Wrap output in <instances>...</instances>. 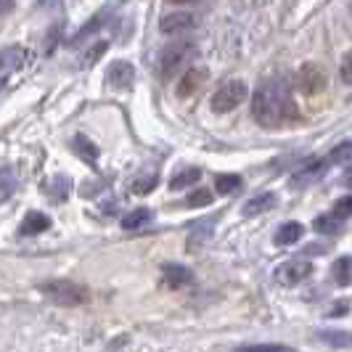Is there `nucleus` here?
Listing matches in <instances>:
<instances>
[{"instance_id":"obj_26","label":"nucleus","mask_w":352,"mask_h":352,"mask_svg":"<svg viewBox=\"0 0 352 352\" xmlns=\"http://www.w3.org/2000/svg\"><path fill=\"white\" fill-rule=\"evenodd\" d=\"M339 217H334V214H329V217H318L316 223H313V228L318 230V233H339Z\"/></svg>"},{"instance_id":"obj_28","label":"nucleus","mask_w":352,"mask_h":352,"mask_svg":"<svg viewBox=\"0 0 352 352\" xmlns=\"http://www.w3.org/2000/svg\"><path fill=\"white\" fill-rule=\"evenodd\" d=\"M350 157H352V143H342V146H336L334 151L329 154V162L339 164V162H347Z\"/></svg>"},{"instance_id":"obj_19","label":"nucleus","mask_w":352,"mask_h":352,"mask_svg":"<svg viewBox=\"0 0 352 352\" xmlns=\"http://www.w3.org/2000/svg\"><path fill=\"white\" fill-rule=\"evenodd\" d=\"M199 177H201V170L199 167H188V170H183V173H177L173 180H170V188L173 191H180V188H188V186H194L199 183Z\"/></svg>"},{"instance_id":"obj_36","label":"nucleus","mask_w":352,"mask_h":352,"mask_svg":"<svg viewBox=\"0 0 352 352\" xmlns=\"http://www.w3.org/2000/svg\"><path fill=\"white\" fill-rule=\"evenodd\" d=\"M0 88H3V80H0Z\"/></svg>"},{"instance_id":"obj_29","label":"nucleus","mask_w":352,"mask_h":352,"mask_svg":"<svg viewBox=\"0 0 352 352\" xmlns=\"http://www.w3.org/2000/svg\"><path fill=\"white\" fill-rule=\"evenodd\" d=\"M339 77H342V82H344V85H352V51L344 53L342 67H339Z\"/></svg>"},{"instance_id":"obj_9","label":"nucleus","mask_w":352,"mask_h":352,"mask_svg":"<svg viewBox=\"0 0 352 352\" xmlns=\"http://www.w3.org/2000/svg\"><path fill=\"white\" fill-rule=\"evenodd\" d=\"M331 167V162H329V157L323 159H310L305 167H302L297 175L292 177V188H307L310 183H316L318 177L323 175L326 170Z\"/></svg>"},{"instance_id":"obj_32","label":"nucleus","mask_w":352,"mask_h":352,"mask_svg":"<svg viewBox=\"0 0 352 352\" xmlns=\"http://www.w3.org/2000/svg\"><path fill=\"white\" fill-rule=\"evenodd\" d=\"M14 8V0H0V14H8Z\"/></svg>"},{"instance_id":"obj_15","label":"nucleus","mask_w":352,"mask_h":352,"mask_svg":"<svg viewBox=\"0 0 352 352\" xmlns=\"http://www.w3.org/2000/svg\"><path fill=\"white\" fill-rule=\"evenodd\" d=\"M72 191V177L69 175H56L48 180V186H45V194L51 196V201H64Z\"/></svg>"},{"instance_id":"obj_17","label":"nucleus","mask_w":352,"mask_h":352,"mask_svg":"<svg viewBox=\"0 0 352 352\" xmlns=\"http://www.w3.org/2000/svg\"><path fill=\"white\" fill-rule=\"evenodd\" d=\"M241 186H244L241 175H233V173H220V175L214 177V188H217V194H223V196L236 194Z\"/></svg>"},{"instance_id":"obj_6","label":"nucleus","mask_w":352,"mask_h":352,"mask_svg":"<svg viewBox=\"0 0 352 352\" xmlns=\"http://www.w3.org/2000/svg\"><path fill=\"white\" fill-rule=\"evenodd\" d=\"M313 276V265L307 260H286L276 267V281L281 286H297Z\"/></svg>"},{"instance_id":"obj_13","label":"nucleus","mask_w":352,"mask_h":352,"mask_svg":"<svg viewBox=\"0 0 352 352\" xmlns=\"http://www.w3.org/2000/svg\"><path fill=\"white\" fill-rule=\"evenodd\" d=\"M302 236H305V226L302 223H283L281 228L276 230V236H273V241L278 244V247H292V244H297Z\"/></svg>"},{"instance_id":"obj_5","label":"nucleus","mask_w":352,"mask_h":352,"mask_svg":"<svg viewBox=\"0 0 352 352\" xmlns=\"http://www.w3.org/2000/svg\"><path fill=\"white\" fill-rule=\"evenodd\" d=\"M297 88L305 93V96H318L329 88V77L326 72L320 69L318 64H305L297 72Z\"/></svg>"},{"instance_id":"obj_16","label":"nucleus","mask_w":352,"mask_h":352,"mask_svg":"<svg viewBox=\"0 0 352 352\" xmlns=\"http://www.w3.org/2000/svg\"><path fill=\"white\" fill-rule=\"evenodd\" d=\"M151 220H154V212L146 210V207H138V210L127 212V214L122 217V228L124 230H138V228H143V226H148Z\"/></svg>"},{"instance_id":"obj_30","label":"nucleus","mask_w":352,"mask_h":352,"mask_svg":"<svg viewBox=\"0 0 352 352\" xmlns=\"http://www.w3.org/2000/svg\"><path fill=\"white\" fill-rule=\"evenodd\" d=\"M106 48H109V43H98L96 48H90L88 53H85V58H82V67H93L96 61H98V56H104Z\"/></svg>"},{"instance_id":"obj_31","label":"nucleus","mask_w":352,"mask_h":352,"mask_svg":"<svg viewBox=\"0 0 352 352\" xmlns=\"http://www.w3.org/2000/svg\"><path fill=\"white\" fill-rule=\"evenodd\" d=\"M247 350H289L283 344H254V347H247Z\"/></svg>"},{"instance_id":"obj_3","label":"nucleus","mask_w":352,"mask_h":352,"mask_svg":"<svg viewBox=\"0 0 352 352\" xmlns=\"http://www.w3.org/2000/svg\"><path fill=\"white\" fill-rule=\"evenodd\" d=\"M40 292L51 302L61 305V307H80V305H85V302L90 300L85 286H80V283H74V281H61V278L40 283Z\"/></svg>"},{"instance_id":"obj_7","label":"nucleus","mask_w":352,"mask_h":352,"mask_svg":"<svg viewBox=\"0 0 352 352\" xmlns=\"http://www.w3.org/2000/svg\"><path fill=\"white\" fill-rule=\"evenodd\" d=\"M106 82L114 90H130L135 82V67L130 61H114L106 69Z\"/></svg>"},{"instance_id":"obj_4","label":"nucleus","mask_w":352,"mask_h":352,"mask_svg":"<svg viewBox=\"0 0 352 352\" xmlns=\"http://www.w3.org/2000/svg\"><path fill=\"white\" fill-rule=\"evenodd\" d=\"M247 98H249L247 82L244 80H228V82H223L220 88L212 93L210 106L214 114H228L233 109H239Z\"/></svg>"},{"instance_id":"obj_21","label":"nucleus","mask_w":352,"mask_h":352,"mask_svg":"<svg viewBox=\"0 0 352 352\" xmlns=\"http://www.w3.org/2000/svg\"><path fill=\"white\" fill-rule=\"evenodd\" d=\"M74 151L82 159H88L90 164L98 159V146H93V141L85 138V135H77V138H74Z\"/></svg>"},{"instance_id":"obj_1","label":"nucleus","mask_w":352,"mask_h":352,"mask_svg":"<svg viewBox=\"0 0 352 352\" xmlns=\"http://www.w3.org/2000/svg\"><path fill=\"white\" fill-rule=\"evenodd\" d=\"M252 117L265 130H278L283 124L294 122L300 117L297 104L292 98V88L281 77H270L260 82L252 96Z\"/></svg>"},{"instance_id":"obj_12","label":"nucleus","mask_w":352,"mask_h":352,"mask_svg":"<svg viewBox=\"0 0 352 352\" xmlns=\"http://www.w3.org/2000/svg\"><path fill=\"white\" fill-rule=\"evenodd\" d=\"M162 276H164V283L170 289H180V286L194 283V273L188 267H183V265H164L162 267Z\"/></svg>"},{"instance_id":"obj_27","label":"nucleus","mask_w":352,"mask_h":352,"mask_svg":"<svg viewBox=\"0 0 352 352\" xmlns=\"http://www.w3.org/2000/svg\"><path fill=\"white\" fill-rule=\"evenodd\" d=\"M331 214H334V217H339V220H347V217H352V196H342V199H336Z\"/></svg>"},{"instance_id":"obj_35","label":"nucleus","mask_w":352,"mask_h":352,"mask_svg":"<svg viewBox=\"0 0 352 352\" xmlns=\"http://www.w3.org/2000/svg\"><path fill=\"white\" fill-rule=\"evenodd\" d=\"M3 64H6V58H3V53H0V67H3Z\"/></svg>"},{"instance_id":"obj_34","label":"nucleus","mask_w":352,"mask_h":352,"mask_svg":"<svg viewBox=\"0 0 352 352\" xmlns=\"http://www.w3.org/2000/svg\"><path fill=\"white\" fill-rule=\"evenodd\" d=\"M167 3H173V6H188V3H196V0H167Z\"/></svg>"},{"instance_id":"obj_10","label":"nucleus","mask_w":352,"mask_h":352,"mask_svg":"<svg viewBox=\"0 0 352 352\" xmlns=\"http://www.w3.org/2000/svg\"><path fill=\"white\" fill-rule=\"evenodd\" d=\"M207 77H210V72L204 69V67L188 69L180 80H177V96H180V98H191V96H196L199 90L204 88Z\"/></svg>"},{"instance_id":"obj_14","label":"nucleus","mask_w":352,"mask_h":352,"mask_svg":"<svg viewBox=\"0 0 352 352\" xmlns=\"http://www.w3.org/2000/svg\"><path fill=\"white\" fill-rule=\"evenodd\" d=\"M276 194H270V191H265V194L254 196V199H249L247 204H244V210H241V214L244 217H254V214H263V212L273 210L276 207Z\"/></svg>"},{"instance_id":"obj_33","label":"nucleus","mask_w":352,"mask_h":352,"mask_svg":"<svg viewBox=\"0 0 352 352\" xmlns=\"http://www.w3.org/2000/svg\"><path fill=\"white\" fill-rule=\"evenodd\" d=\"M342 183H344V186H350V188H352V164L347 167V170H344V175H342Z\"/></svg>"},{"instance_id":"obj_8","label":"nucleus","mask_w":352,"mask_h":352,"mask_svg":"<svg viewBox=\"0 0 352 352\" xmlns=\"http://www.w3.org/2000/svg\"><path fill=\"white\" fill-rule=\"evenodd\" d=\"M196 24H199V19H196L194 14H188V11H177V14L162 16L159 30H162L164 35H183V32H191Z\"/></svg>"},{"instance_id":"obj_23","label":"nucleus","mask_w":352,"mask_h":352,"mask_svg":"<svg viewBox=\"0 0 352 352\" xmlns=\"http://www.w3.org/2000/svg\"><path fill=\"white\" fill-rule=\"evenodd\" d=\"M157 183H159V175H143V177H135V180H133V194H138V196L151 194Z\"/></svg>"},{"instance_id":"obj_11","label":"nucleus","mask_w":352,"mask_h":352,"mask_svg":"<svg viewBox=\"0 0 352 352\" xmlns=\"http://www.w3.org/2000/svg\"><path fill=\"white\" fill-rule=\"evenodd\" d=\"M53 226V220L48 217V214H43V212H27V217L21 220V228H19V233L21 236H37V233H45V230Z\"/></svg>"},{"instance_id":"obj_24","label":"nucleus","mask_w":352,"mask_h":352,"mask_svg":"<svg viewBox=\"0 0 352 352\" xmlns=\"http://www.w3.org/2000/svg\"><path fill=\"white\" fill-rule=\"evenodd\" d=\"M320 339L329 342L331 347H352V334H347V331H323Z\"/></svg>"},{"instance_id":"obj_20","label":"nucleus","mask_w":352,"mask_h":352,"mask_svg":"<svg viewBox=\"0 0 352 352\" xmlns=\"http://www.w3.org/2000/svg\"><path fill=\"white\" fill-rule=\"evenodd\" d=\"M16 186H19V180H16V175H14V170H11V167H0V204L16 191Z\"/></svg>"},{"instance_id":"obj_2","label":"nucleus","mask_w":352,"mask_h":352,"mask_svg":"<svg viewBox=\"0 0 352 352\" xmlns=\"http://www.w3.org/2000/svg\"><path fill=\"white\" fill-rule=\"evenodd\" d=\"M196 53H199V45H196L194 40H188V37H177V40H173L164 51L159 53V74H162L164 80H173V77L177 74V69L186 67Z\"/></svg>"},{"instance_id":"obj_18","label":"nucleus","mask_w":352,"mask_h":352,"mask_svg":"<svg viewBox=\"0 0 352 352\" xmlns=\"http://www.w3.org/2000/svg\"><path fill=\"white\" fill-rule=\"evenodd\" d=\"M331 276L339 286H347L352 283V260L350 257H339L334 265H331Z\"/></svg>"},{"instance_id":"obj_25","label":"nucleus","mask_w":352,"mask_h":352,"mask_svg":"<svg viewBox=\"0 0 352 352\" xmlns=\"http://www.w3.org/2000/svg\"><path fill=\"white\" fill-rule=\"evenodd\" d=\"M212 204V191L207 188H196L194 194H188L186 199V207H210Z\"/></svg>"},{"instance_id":"obj_22","label":"nucleus","mask_w":352,"mask_h":352,"mask_svg":"<svg viewBox=\"0 0 352 352\" xmlns=\"http://www.w3.org/2000/svg\"><path fill=\"white\" fill-rule=\"evenodd\" d=\"M104 21H106V11H101V14H96V16L90 19V24H85V27H82V30H80L77 35L72 37V45H77V43H82V40H85V37L93 35L96 30H101V24H104Z\"/></svg>"}]
</instances>
